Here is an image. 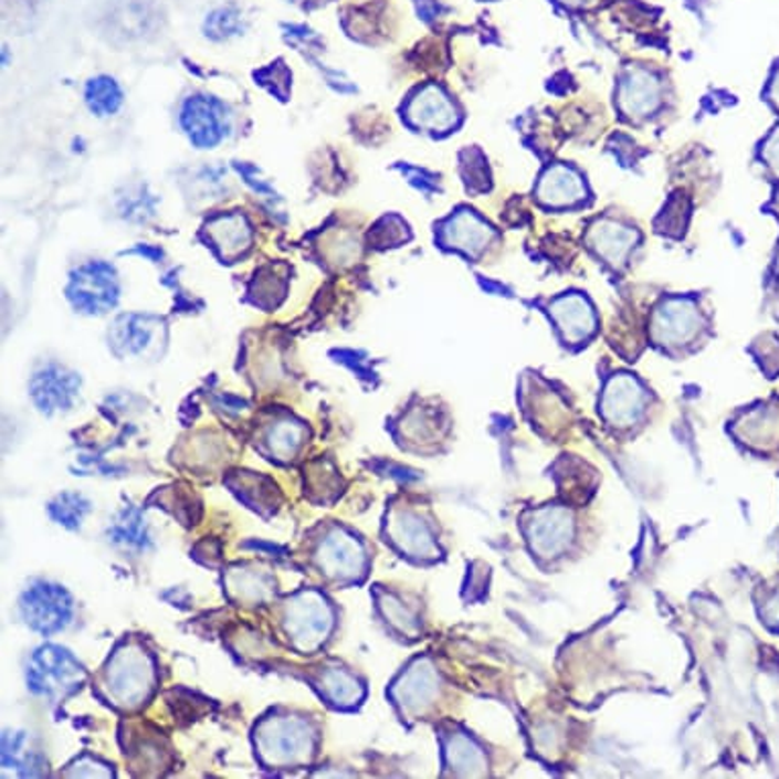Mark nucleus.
Instances as JSON below:
<instances>
[{
  "label": "nucleus",
  "instance_id": "f257e3e1",
  "mask_svg": "<svg viewBox=\"0 0 779 779\" xmlns=\"http://www.w3.org/2000/svg\"><path fill=\"white\" fill-rule=\"evenodd\" d=\"M67 298L86 315H101L110 310L119 298V284L113 265L91 262L80 265L70 277Z\"/></svg>",
  "mask_w": 779,
  "mask_h": 779
},
{
  "label": "nucleus",
  "instance_id": "f03ea898",
  "mask_svg": "<svg viewBox=\"0 0 779 779\" xmlns=\"http://www.w3.org/2000/svg\"><path fill=\"white\" fill-rule=\"evenodd\" d=\"M180 123L188 139L197 147L212 149L225 137V113L211 96H190L182 106Z\"/></svg>",
  "mask_w": 779,
  "mask_h": 779
},
{
  "label": "nucleus",
  "instance_id": "7ed1b4c3",
  "mask_svg": "<svg viewBox=\"0 0 779 779\" xmlns=\"http://www.w3.org/2000/svg\"><path fill=\"white\" fill-rule=\"evenodd\" d=\"M410 125L431 133H445L455 127L457 110L450 96L435 84H429L414 94L407 106Z\"/></svg>",
  "mask_w": 779,
  "mask_h": 779
},
{
  "label": "nucleus",
  "instance_id": "20e7f679",
  "mask_svg": "<svg viewBox=\"0 0 779 779\" xmlns=\"http://www.w3.org/2000/svg\"><path fill=\"white\" fill-rule=\"evenodd\" d=\"M653 329L660 344H684L698 329V310L687 298L667 301L661 304Z\"/></svg>",
  "mask_w": 779,
  "mask_h": 779
},
{
  "label": "nucleus",
  "instance_id": "39448f33",
  "mask_svg": "<svg viewBox=\"0 0 779 779\" xmlns=\"http://www.w3.org/2000/svg\"><path fill=\"white\" fill-rule=\"evenodd\" d=\"M551 315L564 339L569 344H580L594 333V308L580 294H568L557 298L551 304Z\"/></svg>",
  "mask_w": 779,
  "mask_h": 779
},
{
  "label": "nucleus",
  "instance_id": "423d86ee",
  "mask_svg": "<svg viewBox=\"0 0 779 779\" xmlns=\"http://www.w3.org/2000/svg\"><path fill=\"white\" fill-rule=\"evenodd\" d=\"M492 238H494V231L489 229L488 223H484L476 212L467 211V209L455 212L443 225L445 245L467 253V255H476L482 252Z\"/></svg>",
  "mask_w": 779,
  "mask_h": 779
},
{
  "label": "nucleus",
  "instance_id": "0eeeda50",
  "mask_svg": "<svg viewBox=\"0 0 779 779\" xmlns=\"http://www.w3.org/2000/svg\"><path fill=\"white\" fill-rule=\"evenodd\" d=\"M619 103L622 113L631 117H643L653 113L655 106L660 105V82L653 74H649L648 70H629L622 80Z\"/></svg>",
  "mask_w": 779,
  "mask_h": 779
},
{
  "label": "nucleus",
  "instance_id": "6e6552de",
  "mask_svg": "<svg viewBox=\"0 0 779 779\" xmlns=\"http://www.w3.org/2000/svg\"><path fill=\"white\" fill-rule=\"evenodd\" d=\"M537 197L545 207L564 209L580 202L586 197V186L576 170H571L568 166H554L543 173Z\"/></svg>",
  "mask_w": 779,
  "mask_h": 779
},
{
  "label": "nucleus",
  "instance_id": "1a4fd4ad",
  "mask_svg": "<svg viewBox=\"0 0 779 779\" xmlns=\"http://www.w3.org/2000/svg\"><path fill=\"white\" fill-rule=\"evenodd\" d=\"M645 392L641 383L631 376H617L607 386L604 394V412L612 423H631L641 412Z\"/></svg>",
  "mask_w": 779,
  "mask_h": 779
},
{
  "label": "nucleus",
  "instance_id": "9d476101",
  "mask_svg": "<svg viewBox=\"0 0 779 779\" xmlns=\"http://www.w3.org/2000/svg\"><path fill=\"white\" fill-rule=\"evenodd\" d=\"M31 390L41 410L52 412L70 407L72 398L78 392V380L74 373H66L60 368H48L33 378Z\"/></svg>",
  "mask_w": 779,
  "mask_h": 779
},
{
  "label": "nucleus",
  "instance_id": "9b49d317",
  "mask_svg": "<svg viewBox=\"0 0 779 779\" xmlns=\"http://www.w3.org/2000/svg\"><path fill=\"white\" fill-rule=\"evenodd\" d=\"M588 241L604 262L612 265H619L627 260V255L631 253L634 243L639 241V235L629 227L612 223V221H600L596 223L590 233Z\"/></svg>",
  "mask_w": 779,
  "mask_h": 779
},
{
  "label": "nucleus",
  "instance_id": "f8f14e48",
  "mask_svg": "<svg viewBox=\"0 0 779 779\" xmlns=\"http://www.w3.org/2000/svg\"><path fill=\"white\" fill-rule=\"evenodd\" d=\"M212 243L223 253V257L231 260L239 253L245 252L252 243V227L243 214H223L212 219L207 225Z\"/></svg>",
  "mask_w": 779,
  "mask_h": 779
},
{
  "label": "nucleus",
  "instance_id": "ddd939ff",
  "mask_svg": "<svg viewBox=\"0 0 779 779\" xmlns=\"http://www.w3.org/2000/svg\"><path fill=\"white\" fill-rule=\"evenodd\" d=\"M571 535V523L564 510H545L530 527L533 547L541 555H554L566 545Z\"/></svg>",
  "mask_w": 779,
  "mask_h": 779
},
{
  "label": "nucleus",
  "instance_id": "4468645a",
  "mask_svg": "<svg viewBox=\"0 0 779 779\" xmlns=\"http://www.w3.org/2000/svg\"><path fill=\"white\" fill-rule=\"evenodd\" d=\"M29 610L33 614V624L41 631H55L62 627V619H66L67 604L64 602V594L60 590H43L33 592L29 600Z\"/></svg>",
  "mask_w": 779,
  "mask_h": 779
},
{
  "label": "nucleus",
  "instance_id": "2eb2a0df",
  "mask_svg": "<svg viewBox=\"0 0 779 779\" xmlns=\"http://www.w3.org/2000/svg\"><path fill=\"white\" fill-rule=\"evenodd\" d=\"M86 105L96 117H110L123 105L119 84L108 76H98L86 84Z\"/></svg>",
  "mask_w": 779,
  "mask_h": 779
},
{
  "label": "nucleus",
  "instance_id": "dca6fc26",
  "mask_svg": "<svg viewBox=\"0 0 779 779\" xmlns=\"http://www.w3.org/2000/svg\"><path fill=\"white\" fill-rule=\"evenodd\" d=\"M154 337V325L149 317H123L117 323L115 339L125 345L127 351L141 354Z\"/></svg>",
  "mask_w": 779,
  "mask_h": 779
},
{
  "label": "nucleus",
  "instance_id": "f3484780",
  "mask_svg": "<svg viewBox=\"0 0 779 779\" xmlns=\"http://www.w3.org/2000/svg\"><path fill=\"white\" fill-rule=\"evenodd\" d=\"M204 29H207V35H211L212 40H229L243 31V19H241L239 11L227 7V9H219V11L211 13L204 23Z\"/></svg>",
  "mask_w": 779,
  "mask_h": 779
},
{
  "label": "nucleus",
  "instance_id": "a211bd4d",
  "mask_svg": "<svg viewBox=\"0 0 779 779\" xmlns=\"http://www.w3.org/2000/svg\"><path fill=\"white\" fill-rule=\"evenodd\" d=\"M255 78L260 80L264 86H270V91L280 96V101H286L288 88H291V72H288V67L284 66V62H276L262 72H257Z\"/></svg>",
  "mask_w": 779,
  "mask_h": 779
},
{
  "label": "nucleus",
  "instance_id": "6ab92c4d",
  "mask_svg": "<svg viewBox=\"0 0 779 779\" xmlns=\"http://www.w3.org/2000/svg\"><path fill=\"white\" fill-rule=\"evenodd\" d=\"M409 239L407 223H402L398 217H390V231H386L383 221L371 229L370 241L376 248H390Z\"/></svg>",
  "mask_w": 779,
  "mask_h": 779
},
{
  "label": "nucleus",
  "instance_id": "aec40b11",
  "mask_svg": "<svg viewBox=\"0 0 779 779\" xmlns=\"http://www.w3.org/2000/svg\"><path fill=\"white\" fill-rule=\"evenodd\" d=\"M154 202H156V200L147 199L146 194H144V190H141L139 194H135V197H129V199L125 200V207H120V211H123L125 217H129V219L144 221V219L154 214Z\"/></svg>",
  "mask_w": 779,
  "mask_h": 779
},
{
  "label": "nucleus",
  "instance_id": "412c9836",
  "mask_svg": "<svg viewBox=\"0 0 779 779\" xmlns=\"http://www.w3.org/2000/svg\"><path fill=\"white\" fill-rule=\"evenodd\" d=\"M402 172L407 173V178H409L410 182L417 186L419 190H423L424 194L435 192V178H433V176H429V173L424 172V170H417V168H404Z\"/></svg>",
  "mask_w": 779,
  "mask_h": 779
},
{
  "label": "nucleus",
  "instance_id": "4be33fe9",
  "mask_svg": "<svg viewBox=\"0 0 779 779\" xmlns=\"http://www.w3.org/2000/svg\"><path fill=\"white\" fill-rule=\"evenodd\" d=\"M764 158H766L773 173L779 176V129L767 139L766 149H764Z\"/></svg>",
  "mask_w": 779,
  "mask_h": 779
},
{
  "label": "nucleus",
  "instance_id": "5701e85b",
  "mask_svg": "<svg viewBox=\"0 0 779 779\" xmlns=\"http://www.w3.org/2000/svg\"><path fill=\"white\" fill-rule=\"evenodd\" d=\"M769 98L773 101V105L779 108V70L776 72V78L771 82V88H769Z\"/></svg>",
  "mask_w": 779,
  "mask_h": 779
},
{
  "label": "nucleus",
  "instance_id": "b1692460",
  "mask_svg": "<svg viewBox=\"0 0 779 779\" xmlns=\"http://www.w3.org/2000/svg\"><path fill=\"white\" fill-rule=\"evenodd\" d=\"M559 2H564V4H568V7H581V4H586L588 0H559Z\"/></svg>",
  "mask_w": 779,
  "mask_h": 779
},
{
  "label": "nucleus",
  "instance_id": "393cba45",
  "mask_svg": "<svg viewBox=\"0 0 779 779\" xmlns=\"http://www.w3.org/2000/svg\"><path fill=\"white\" fill-rule=\"evenodd\" d=\"M778 270H779V260H778Z\"/></svg>",
  "mask_w": 779,
  "mask_h": 779
}]
</instances>
